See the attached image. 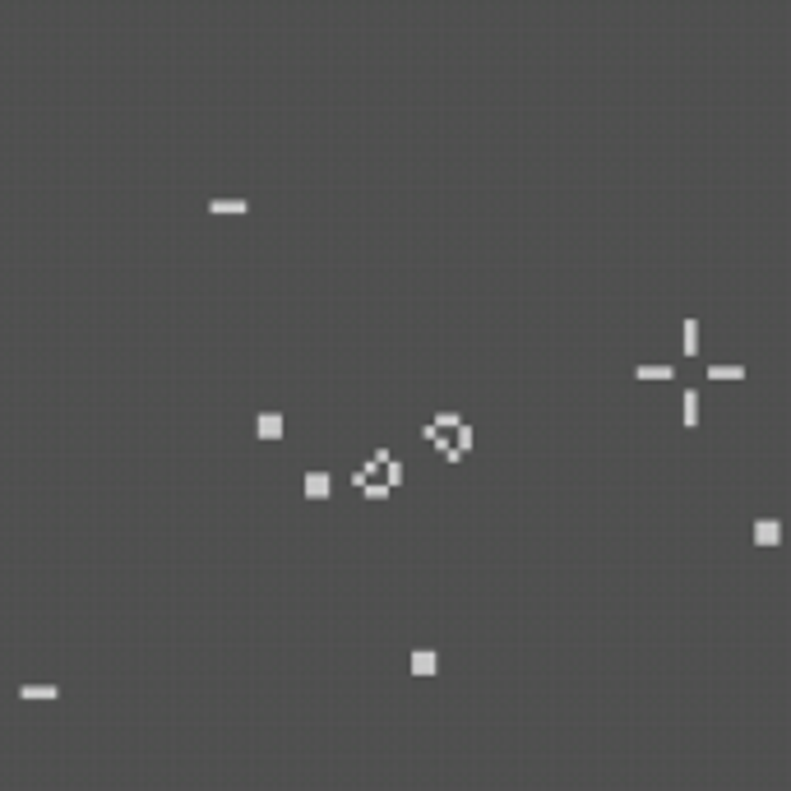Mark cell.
Returning a JSON list of instances; mask_svg holds the SVG:
<instances>
[{
    "instance_id": "1",
    "label": "cell",
    "mask_w": 791,
    "mask_h": 791,
    "mask_svg": "<svg viewBox=\"0 0 791 791\" xmlns=\"http://www.w3.org/2000/svg\"><path fill=\"white\" fill-rule=\"evenodd\" d=\"M329 491H334V477H329L324 467H310V472H306V495H310V500H324Z\"/></svg>"
},
{
    "instance_id": "2",
    "label": "cell",
    "mask_w": 791,
    "mask_h": 791,
    "mask_svg": "<svg viewBox=\"0 0 791 791\" xmlns=\"http://www.w3.org/2000/svg\"><path fill=\"white\" fill-rule=\"evenodd\" d=\"M19 699H37V703H56V699H61V685H37V680H28V685H19Z\"/></svg>"
},
{
    "instance_id": "3",
    "label": "cell",
    "mask_w": 791,
    "mask_h": 791,
    "mask_svg": "<svg viewBox=\"0 0 791 791\" xmlns=\"http://www.w3.org/2000/svg\"><path fill=\"white\" fill-rule=\"evenodd\" d=\"M435 671H439L435 648H412V676H435Z\"/></svg>"
},
{
    "instance_id": "4",
    "label": "cell",
    "mask_w": 791,
    "mask_h": 791,
    "mask_svg": "<svg viewBox=\"0 0 791 791\" xmlns=\"http://www.w3.org/2000/svg\"><path fill=\"white\" fill-rule=\"evenodd\" d=\"M255 435H259V439H278V435H282V412H259Z\"/></svg>"
},
{
    "instance_id": "5",
    "label": "cell",
    "mask_w": 791,
    "mask_h": 791,
    "mask_svg": "<svg viewBox=\"0 0 791 791\" xmlns=\"http://www.w3.org/2000/svg\"><path fill=\"white\" fill-rule=\"evenodd\" d=\"M703 375H708L712 384H717V379H745V366H736V361H727V366H717V361H712V366L703 370Z\"/></svg>"
},
{
    "instance_id": "6",
    "label": "cell",
    "mask_w": 791,
    "mask_h": 791,
    "mask_svg": "<svg viewBox=\"0 0 791 791\" xmlns=\"http://www.w3.org/2000/svg\"><path fill=\"white\" fill-rule=\"evenodd\" d=\"M250 204L246 199H232V194H213L209 199V213H246Z\"/></svg>"
},
{
    "instance_id": "7",
    "label": "cell",
    "mask_w": 791,
    "mask_h": 791,
    "mask_svg": "<svg viewBox=\"0 0 791 791\" xmlns=\"http://www.w3.org/2000/svg\"><path fill=\"white\" fill-rule=\"evenodd\" d=\"M634 375H639V379H676V366H662V361H652V366H639Z\"/></svg>"
},
{
    "instance_id": "8",
    "label": "cell",
    "mask_w": 791,
    "mask_h": 791,
    "mask_svg": "<svg viewBox=\"0 0 791 791\" xmlns=\"http://www.w3.org/2000/svg\"><path fill=\"white\" fill-rule=\"evenodd\" d=\"M680 403H685L680 422H685V426H699V394H695V389H685V394H680Z\"/></svg>"
},
{
    "instance_id": "9",
    "label": "cell",
    "mask_w": 791,
    "mask_h": 791,
    "mask_svg": "<svg viewBox=\"0 0 791 791\" xmlns=\"http://www.w3.org/2000/svg\"><path fill=\"white\" fill-rule=\"evenodd\" d=\"M777 537H782V527H777L773 519H764V523H755V542H759V546H773V542H777Z\"/></svg>"
},
{
    "instance_id": "10",
    "label": "cell",
    "mask_w": 791,
    "mask_h": 791,
    "mask_svg": "<svg viewBox=\"0 0 791 791\" xmlns=\"http://www.w3.org/2000/svg\"><path fill=\"white\" fill-rule=\"evenodd\" d=\"M680 329H685V352L695 357V352H699V319H685Z\"/></svg>"
},
{
    "instance_id": "11",
    "label": "cell",
    "mask_w": 791,
    "mask_h": 791,
    "mask_svg": "<svg viewBox=\"0 0 791 791\" xmlns=\"http://www.w3.org/2000/svg\"><path fill=\"white\" fill-rule=\"evenodd\" d=\"M431 426H435V431H458V426H463V417H458V412H439Z\"/></svg>"
},
{
    "instance_id": "12",
    "label": "cell",
    "mask_w": 791,
    "mask_h": 791,
    "mask_svg": "<svg viewBox=\"0 0 791 791\" xmlns=\"http://www.w3.org/2000/svg\"><path fill=\"white\" fill-rule=\"evenodd\" d=\"M361 495H366V500H389V486L384 482H370V486H361Z\"/></svg>"
},
{
    "instance_id": "13",
    "label": "cell",
    "mask_w": 791,
    "mask_h": 791,
    "mask_svg": "<svg viewBox=\"0 0 791 791\" xmlns=\"http://www.w3.org/2000/svg\"><path fill=\"white\" fill-rule=\"evenodd\" d=\"M398 482H403V463H398V458H394V463L384 467V486H389V491H394Z\"/></svg>"
},
{
    "instance_id": "14",
    "label": "cell",
    "mask_w": 791,
    "mask_h": 791,
    "mask_svg": "<svg viewBox=\"0 0 791 791\" xmlns=\"http://www.w3.org/2000/svg\"><path fill=\"white\" fill-rule=\"evenodd\" d=\"M454 444H458V454H463V449H467V444H472V426H467V422H463V426H458V439H454Z\"/></svg>"
}]
</instances>
